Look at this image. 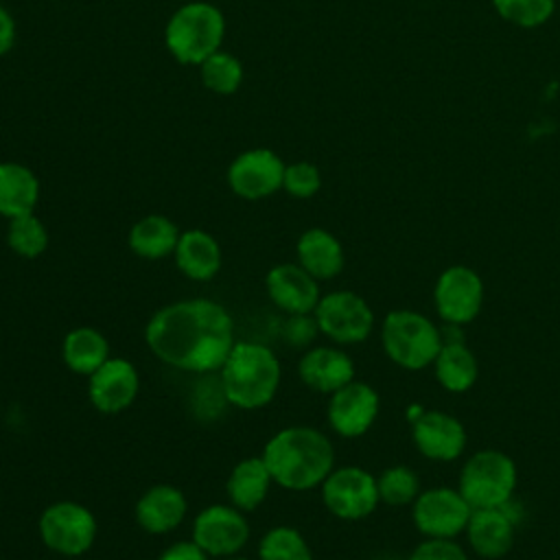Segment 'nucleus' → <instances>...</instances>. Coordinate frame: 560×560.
Wrapping results in <instances>:
<instances>
[{
    "label": "nucleus",
    "mask_w": 560,
    "mask_h": 560,
    "mask_svg": "<svg viewBox=\"0 0 560 560\" xmlns=\"http://www.w3.org/2000/svg\"><path fill=\"white\" fill-rule=\"evenodd\" d=\"M225 35V18L219 7L192 0L182 4L164 28L168 52L186 66H199L210 55L221 50Z\"/></svg>",
    "instance_id": "obj_4"
},
{
    "label": "nucleus",
    "mask_w": 560,
    "mask_h": 560,
    "mask_svg": "<svg viewBox=\"0 0 560 560\" xmlns=\"http://www.w3.org/2000/svg\"><path fill=\"white\" fill-rule=\"evenodd\" d=\"M433 306L442 322L470 324L483 306V280L466 265L446 267L433 287Z\"/></svg>",
    "instance_id": "obj_11"
},
{
    "label": "nucleus",
    "mask_w": 560,
    "mask_h": 560,
    "mask_svg": "<svg viewBox=\"0 0 560 560\" xmlns=\"http://www.w3.org/2000/svg\"><path fill=\"white\" fill-rule=\"evenodd\" d=\"M300 381L319 394H332L354 381V363L337 346H313L298 361Z\"/></svg>",
    "instance_id": "obj_18"
},
{
    "label": "nucleus",
    "mask_w": 560,
    "mask_h": 560,
    "mask_svg": "<svg viewBox=\"0 0 560 560\" xmlns=\"http://www.w3.org/2000/svg\"><path fill=\"white\" fill-rule=\"evenodd\" d=\"M7 243L22 258H37L48 247V230L33 212H28V214L9 219Z\"/></svg>",
    "instance_id": "obj_30"
},
{
    "label": "nucleus",
    "mask_w": 560,
    "mask_h": 560,
    "mask_svg": "<svg viewBox=\"0 0 560 560\" xmlns=\"http://www.w3.org/2000/svg\"><path fill=\"white\" fill-rule=\"evenodd\" d=\"M284 168L287 164L271 149H249L228 166V186L243 199H265L282 188Z\"/></svg>",
    "instance_id": "obj_13"
},
{
    "label": "nucleus",
    "mask_w": 560,
    "mask_h": 560,
    "mask_svg": "<svg viewBox=\"0 0 560 560\" xmlns=\"http://www.w3.org/2000/svg\"><path fill=\"white\" fill-rule=\"evenodd\" d=\"M280 335L287 343H291L295 348H306L319 335V326H317V319H315L313 313L287 315V319L282 322Z\"/></svg>",
    "instance_id": "obj_34"
},
{
    "label": "nucleus",
    "mask_w": 560,
    "mask_h": 560,
    "mask_svg": "<svg viewBox=\"0 0 560 560\" xmlns=\"http://www.w3.org/2000/svg\"><path fill=\"white\" fill-rule=\"evenodd\" d=\"M140 378L131 361L109 357L96 372L88 376V398L101 413H120L138 396Z\"/></svg>",
    "instance_id": "obj_16"
},
{
    "label": "nucleus",
    "mask_w": 560,
    "mask_h": 560,
    "mask_svg": "<svg viewBox=\"0 0 560 560\" xmlns=\"http://www.w3.org/2000/svg\"><path fill=\"white\" fill-rule=\"evenodd\" d=\"M501 508V512L514 523V527H518L523 521H525V508H523V503L516 499V497H510L503 505H499Z\"/></svg>",
    "instance_id": "obj_39"
},
{
    "label": "nucleus",
    "mask_w": 560,
    "mask_h": 560,
    "mask_svg": "<svg viewBox=\"0 0 560 560\" xmlns=\"http://www.w3.org/2000/svg\"><path fill=\"white\" fill-rule=\"evenodd\" d=\"M177 269L197 282L214 278L221 269V247L219 241L206 230H186L179 234L177 247L173 252Z\"/></svg>",
    "instance_id": "obj_21"
},
{
    "label": "nucleus",
    "mask_w": 560,
    "mask_h": 560,
    "mask_svg": "<svg viewBox=\"0 0 560 560\" xmlns=\"http://www.w3.org/2000/svg\"><path fill=\"white\" fill-rule=\"evenodd\" d=\"M15 44V22L11 13L0 4V57L7 55Z\"/></svg>",
    "instance_id": "obj_37"
},
{
    "label": "nucleus",
    "mask_w": 560,
    "mask_h": 560,
    "mask_svg": "<svg viewBox=\"0 0 560 560\" xmlns=\"http://www.w3.org/2000/svg\"><path fill=\"white\" fill-rule=\"evenodd\" d=\"M411 442L416 451L433 462L457 459L468 444L464 424L442 409H424L422 416L411 422Z\"/></svg>",
    "instance_id": "obj_15"
},
{
    "label": "nucleus",
    "mask_w": 560,
    "mask_h": 560,
    "mask_svg": "<svg viewBox=\"0 0 560 560\" xmlns=\"http://www.w3.org/2000/svg\"><path fill=\"white\" fill-rule=\"evenodd\" d=\"M177 225L164 214H147L138 219L129 230V247L136 256L147 260H160L173 256L179 241Z\"/></svg>",
    "instance_id": "obj_25"
},
{
    "label": "nucleus",
    "mask_w": 560,
    "mask_h": 560,
    "mask_svg": "<svg viewBox=\"0 0 560 560\" xmlns=\"http://www.w3.org/2000/svg\"><path fill=\"white\" fill-rule=\"evenodd\" d=\"M499 15L518 26L532 28L549 20L553 13V0H492Z\"/></svg>",
    "instance_id": "obj_32"
},
{
    "label": "nucleus",
    "mask_w": 560,
    "mask_h": 560,
    "mask_svg": "<svg viewBox=\"0 0 560 560\" xmlns=\"http://www.w3.org/2000/svg\"><path fill=\"white\" fill-rule=\"evenodd\" d=\"M319 488L326 510L341 521L368 518L381 503L376 477L361 466L332 468Z\"/></svg>",
    "instance_id": "obj_9"
},
{
    "label": "nucleus",
    "mask_w": 560,
    "mask_h": 560,
    "mask_svg": "<svg viewBox=\"0 0 560 560\" xmlns=\"http://www.w3.org/2000/svg\"><path fill=\"white\" fill-rule=\"evenodd\" d=\"M203 85L214 94H234L243 81L241 61L223 50H217L206 61L199 63Z\"/></svg>",
    "instance_id": "obj_31"
},
{
    "label": "nucleus",
    "mask_w": 560,
    "mask_h": 560,
    "mask_svg": "<svg viewBox=\"0 0 560 560\" xmlns=\"http://www.w3.org/2000/svg\"><path fill=\"white\" fill-rule=\"evenodd\" d=\"M376 486H378L381 503H387L394 508L411 505L416 501V497L422 492L420 477L416 475V470L409 466H402V464L385 468L376 477Z\"/></svg>",
    "instance_id": "obj_29"
},
{
    "label": "nucleus",
    "mask_w": 560,
    "mask_h": 560,
    "mask_svg": "<svg viewBox=\"0 0 560 560\" xmlns=\"http://www.w3.org/2000/svg\"><path fill=\"white\" fill-rule=\"evenodd\" d=\"M282 188L298 199H308L322 188V175L319 168L311 162H293L284 168Z\"/></svg>",
    "instance_id": "obj_33"
},
{
    "label": "nucleus",
    "mask_w": 560,
    "mask_h": 560,
    "mask_svg": "<svg viewBox=\"0 0 560 560\" xmlns=\"http://www.w3.org/2000/svg\"><path fill=\"white\" fill-rule=\"evenodd\" d=\"M422 411H424V409H422L420 405H411V407H409V422H416V420L422 416Z\"/></svg>",
    "instance_id": "obj_40"
},
{
    "label": "nucleus",
    "mask_w": 560,
    "mask_h": 560,
    "mask_svg": "<svg viewBox=\"0 0 560 560\" xmlns=\"http://www.w3.org/2000/svg\"><path fill=\"white\" fill-rule=\"evenodd\" d=\"M265 289L269 300L287 315L313 313L322 293L319 280H315L298 262H280L265 276Z\"/></svg>",
    "instance_id": "obj_17"
},
{
    "label": "nucleus",
    "mask_w": 560,
    "mask_h": 560,
    "mask_svg": "<svg viewBox=\"0 0 560 560\" xmlns=\"http://www.w3.org/2000/svg\"><path fill=\"white\" fill-rule=\"evenodd\" d=\"M158 560H210V556L192 540H179L166 547Z\"/></svg>",
    "instance_id": "obj_36"
},
{
    "label": "nucleus",
    "mask_w": 560,
    "mask_h": 560,
    "mask_svg": "<svg viewBox=\"0 0 560 560\" xmlns=\"http://www.w3.org/2000/svg\"><path fill=\"white\" fill-rule=\"evenodd\" d=\"M188 512L186 497L171 483H158L144 490L136 503V523L149 534H166L179 527Z\"/></svg>",
    "instance_id": "obj_19"
},
{
    "label": "nucleus",
    "mask_w": 560,
    "mask_h": 560,
    "mask_svg": "<svg viewBox=\"0 0 560 560\" xmlns=\"http://www.w3.org/2000/svg\"><path fill=\"white\" fill-rule=\"evenodd\" d=\"M39 199L37 175L18 162H0V214L15 219L35 210Z\"/></svg>",
    "instance_id": "obj_24"
},
{
    "label": "nucleus",
    "mask_w": 560,
    "mask_h": 560,
    "mask_svg": "<svg viewBox=\"0 0 560 560\" xmlns=\"http://www.w3.org/2000/svg\"><path fill=\"white\" fill-rule=\"evenodd\" d=\"M514 532V523L501 512V508H483L472 510L464 534L475 556L483 560H499L512 549Z\"/></svg>",
    "instance_id": "obj_20"
},
{
    "label": "nucleus",
    "mask_w": 560,
    "mask_h": 560,
    "mask_svg": "<svg viewBox=\"0 0 560 560\" xmlns=\"http://www.w3.org/2000/svg\"><path fill=\"white\" fill-rule=\"evenodd\" d=\"M149 350L166 365L184 372L221 370L236 343L232 315L206 298L173 302L144 328Z\"/></svg>",
    "instance_id": "obj_1"
},
{
    "label": "nucleus",
    "mask_w": 560,
    "mask_h": 560,
    "mask_svg": "<svg viewBox=\"0 0 560 560\" xmlns=\"http://www.w3.org/2000/svg\"><path fill=\"white\" fill-rule=\"evenodd\" d=\"M192 542L210 558L236 556L249 540V523L238 508L214 503L203 508L192 521Z\"/></svg>",
    "instance_id": "obj_12"
},
{
    "label": "nucleus",
    "mask_w": 560,
    "mask_h": 560,
    "mask_svg": "<svg viewBox=\"0 0 560 560\" xmlns=\"http://www.w3.org/2000/svg\"><path fill=\"white\" fill-rule=\"evenodd\" d=\"M223 560H249V558H241V556H230V558H223Z\"/></svg>",
    "instance_id": "obj_42"
},
{
    "label": "nucleus",
    "mask_w": 560,
    "mask_h": 560,
    "mask_svg": "<svg viewBox=\"0 0 560 560\" xmlns=\"http://www.w3.org/2000/svg\"><path fill=\"white\" fill-rule=\"evenodd\" d=\"M405 560H470L462 545L448 538H424Z\"/></svg>",
    "instance_id": "obj_35"
},
{
    "label": "nucleus",
    "mask_w": 560,
    "mask_h": 560,
    "mask_svg": "<svg viewBox=\"0 0 560 560\" xmlns=\"http://www.w3.org/2000/svg\"><path fill=\"white\" fill-rule=\"evenodd\" d=\"M221 392L238 409H258L273 400L280 385V361L256 341H236L221 365Z\"/></svg>",
    "instance_id": "obj_3"
},
{
    "label": "nucleus",
    "mask_w": 560,
    "mask_h": 560,
    "mask_svg": "<svg viewBox=\"0 0 560 560\" xmlns=\"http://www.w3.org/2000/svg\"><path fill=\"white\" fill-rule=\"evenodd\" d=\"M472 508L462 497L457 488L438 486L422 490L411 503V521L413 527L424 538H448L466 532Z\"/></svg>",
    "instance_id": "obj_10"
},
{
    "label": "nucleus",
    "mask_w": 560,
    "mask_h": 560,
    "mask_svg": "<svg viewBox=\"0 0 560 560\" xmlns=\"http://www.w3.org/2000/svg\"><path fill=\"white\" fill-rule=\"evenodd\" d=\"M273 479L262 457L241 459L228 475L225 494L241 512L256 510L269 494Z\"/></svg>",
    "instance_id": "obj_23"
},
{
    "label": "nucleus",
    "mask_w": 560,
    "mask_h": 560,
    "mask_svg": "<svg viewBox=\"0 0 560 560\" xmlns=\"http://www.w3.org/2000/svg\"><path fill=\"white\" fill-rule=\"evenodd\" d=\"M518 470L514 459L497 448H481L472 453L457 479V490L472 510L499 508L516 490Z\"/></svg>",
    "instance_id": "obj_6"
},
{
    "label": "nucleus",
    "mask_w": 560,
    "mask_h": 560,
    "mask_svg": "<svg viewBox=\"0 0 560 560\" xmlns=\"http://www.w3.org/2000/svg\"><path fill=\"white\" fill-rule=\"evenodd\" d=\"M378 409L381 398L376 389L363 381H350L330 394L326 418L337 435L361 438L376 422Z\"/></svg>",
    "instance_id": "obj_14"
},
{
    "label": "nucleus",
    "mask_w": 560,
    "mask_h": 560,
    "mask_svg": "<svg viewBox=\"0 0 560 560\" xmlns=\"http://www.w3.org/2000/svg\"><path fill=\"white\" fill-rule=\"evenodd\" d=\"M61 359L74 374L90 376L109 359V343L96 328L79 326L63 337Z\"/></svg>",
    "instance_id": "obj_26"
},
{
    "label": "nucleus",
    "mask_w": 560,
    "mask_h": 560,
    "mask_svg": "<svg viewBox=\"0 0 560 560\" xmlns=\"http://www.w3.org/2000/svg\"><path fill=\"white\" fill-rule=\"evenodd\" d=\"M378 560H402V558H398V556H381Z\"/></svg>",
    "instance_id": "obj_41"
},
{
    "label": "nucleus",
    "mask_w": 560,
    "mask_h": 560,
    "mask_svg": "<svg viewBox=\"0 0 560 560\" xmlns=\"http://www.w3.org/2000/svg\"><path fill=\"white\" fill-rule=\"evenodd\" d=\"M381 343L392 363L402 370L429 368L440 348V326L427 315L409 308H394L381 324Z\"/></svg>",
    "instance_id": "obj_5"
},
{
    "label": "nucleus",
    "mask_w": 560,
    "mask_h": 560,
    "mask_svg": "<svg viewBox=\"0 0 560 560\" xmlns=\"http://www.w3.org/2000/svg\"><path fill=\"white\" fill-rule=\"evenodd\" d=\"M295 254L298 265H302L315 280L337 278L346 262L339 238L324 228H311L302 232L295 245Z\"/></svg>",
    "instance_id": "obj_22"
},
{
    "label": "nucleus",
    "mask_w": 560,
    "mask_h": 560,
    "mask_svg": "<svg viewBox=\"0 0 560 560\" xmlns=\"http://www.w3.org/2000/svg\"><path fill=\"white\" fill-rule=\"evenodd\" d=\"M431 365L435 381L451 394L468 392L479 376L477 359L466 343H442Z\"/></svg>",
    "instance_id": "obj_27"
},
{
    "label": "nucleus",
    "mask_w": 560,
    "mask_h": 560,
    "mask_svg": "<svg viewBox=\"0 0 560 560\" xmlns=\"http://www.w3.org/2000/svg\"><path fill=\"white\" fill-rule=\"evenodd\" d=\"M440 339H442V343H466V330L462 324L442 322Z\"/></svg>",
    "instance_id": "obj_38"
},
{
    "label": "nucleus",
    "mask_w": 560,
    "mask_h": 560,
    "mask_svg": "<svg viewBox=\"0 0 560 560\" xmlns=\"http://www.w3.org/2000/svg\"><path fill=\"white\" fill-rule=\"evenodd\" d=\"M313 315L319 332L337 346L361 343L374 330V313L354 291H330L322 295Z\"/></svg>",
    "instance_id": "obj_8"
},
{
    "label": "nucleus",
    "mask_w": 560,
    "mask_h": 560,
    "mask_svg": "<svg viewBox=\"0 0 560 560\" xmlns=\"http://www.w3.org/2000/svg\"><path fill=\"white\" fill-rule=\"evenodd\" d=\"M273 483L284 490L304 492L324 483L335 468V448L319 429L298 424L280 429L260 455Z\"/></svg>",
    "instance_id": "obj_2"
},
{
    "label": "nucleus",
    "mask_w": 560,
    "mask_h": 560,
    "mask_svg": "<svg viewBox=\"0 0 560 560\" xmlns=\"http://www.w3.org/2000/svg\"><path fill=\"white\" fill-rule=\"evenodd\" d=\"M94 514L77 501L50 503L37 521L42 542L59 556H81L96 540Z\"/></svg>",
    "instance_id": "obj_7"
},
{
    "label": "nucleus",
    "mask_w": 560,
    "mask_h": 560,
    "mask_svg": "<svg viewBox=\"0 0 560 560\" xmlns=\"http://www.w3.org/2000/svg\"><path fill=\"white\" fill-rule=\"evenodd\" d=\"M258 560H313L304 536L289 525L271 527L258 542Z\"/></svg>",
    "instance_id": "obj_28"
}]
</instances>
